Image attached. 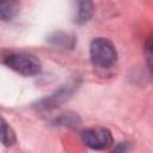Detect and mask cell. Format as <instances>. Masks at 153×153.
I'll return each mask as SVG.
<instances>
[{
    "mask_svg": "<svg viewBox=\"0 0 153 153\" xmlns=\"http://www.w3.org/2000/svg\"><path fill=\"white\" fill-rule=\"evenodd\" d=\"M90 57L94 67L108 69L116 63L117 50L110 39L105 37H97L91 42Z\"/></svg>",
    "mask_w": 153,
    "mask_h": 153,
    "instance_id": "obj_1",
    "label": "cell"
},
{
    "mask_svg": "<svg viewBox=\"0 0 153 153\" xmlns=\"http://www.w3.org/2000/svg\"><path fill=\"white\" fill-rule=\"evenodd\" d=\"M4 63L11 69H13L14 72L25 76L37 75L41 73V69H42L41 61L36 56L30 54H24V53L8 55L4 60Z\"/></svg>",
    "mask_w": 153,
    "mask_h": 153,
    "instance_id": "obj_2",
    "label": "cell"
},
{
    "mask_svg": "<svg viewBox=\"0 0 153 153\" xmlns=\"http://www.w3.org/2000/svg\"><path fill=\"white\" fill-rule=\"evenodd\" d=\"M81 140L87 147H90L91 149H96V151L106 149L114 142L110 130L103 127L85 129L81 133Z\"/></svg>",
    "mask_w": 153,
    "mask_h": 153,
    "instance_id": "obj_3",
    "label": "cell"
},
{
    "mask_svg": "<svg viewBox=\"0 0 153 153\" xmlns=\"http://www.w3.org/2000/svg\"><path fill=\"white\" fill-rule=\"evenodd\" d=\"M74 90V86L71 87V86H67L65 88H61L59 92L54 93L53 96H50L49 98H45L43 99L41 103H39V106L38 108H43V109H49V108H53L55 105H57L59 103L63 102L65 99H67L69 97V94H72Z\"/></svg>",
    "mask_w": 153,
    "mask_h": 153,
    "instance_id": "obj_4",
    "label": "cell"
},
{
    "mask_svg": "<svg viewBox=\"0 0 153 153\" xmlns=\"http://www.w3.org/2000/svg\"><path fill=\"white\" fill-rule=\"evenodd\" d=\"M93 14V5L90 1H81L78 4V11L75 16V22L78 24L87 23Z\"/></svg>",
    "mask_w": 153,
    "mask_h": 153,
    "instance_id": "obj_5",
    "label": "cell"
},
{
    "mask_svg": "<svg viewBox=\"0 0 153 153\" xmlns=\"http://www.w3.org/2000/svg\"><path fill=\"white\" fill-rule=\"evenodd\" d=\"M19 12L18 2H2L0 5V17L2 20H12Z\"/></svg>",
    "mask_w": 153,
    "mask_h": 153,
    "instance_id": "obj_6",
    "label": "cell"
},
{
    "mask_svg": "<svg viewBox=\"0 0 153 153\" xmlns=\"http://www.w3.org/2000/svg\"><path fill=\"white\" fill-rule=\"evenodd\" d=\"M1 140L4 146H12L16 142V134L13 129L7 124V122L2 118V124H1Z\"/></svg>",
    "mask_w": 153,
    "mask_h": 153,
    "instance_id": "obj_7",
    "label": "cell"
},
{
    "mask_svg": "<svg viewBox=\"0 0 153 153\" xmlns=\"http://www.w3.org/2000/svg\"><path fill=\"white\" fill-rule=\"evenodd\" d=\"M145 56H146L147 66L151 73L153 74V33L145 42Z\"/></svg>",
    "mask_w": 153,
    "mask_h": 153,
    "instance_id": "obj_8",
    "label": "cell"
},
{
    "mask_svg": "<svg viewBox=\"0 0 153 153\" xmlns=\"http://www.w3.org/2000/svg\"><path fill=\"white\" fill-rule=\"evenodd\" d=\"M56 123H60L62 126H68V127H75V126H79L80 120L78 118L76 115L66 114V115H62L59 120H56Z\"/></svg>",
    "mask_w": 153,
    "mask_h": 153,
    "instance_id": "obj_9",
    "label": "cell"
},
{
    "mask_svg": "<svg viewBox=\"0 0 153 153\" xmlns=\"http://www.w3.org/2000/svg\"><path fill=\"white\" fill-rule=\"evenodd\" d=\"M128 149H129V143L128 142H121L115 147V149L111 153H127Z\"/></svg>",
    "mask_w": 153,
    "mask_h": 153,
    "instance_id": "obj_10",
    "label": "cell"
}]
</instances>
